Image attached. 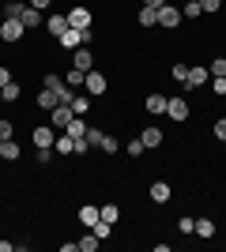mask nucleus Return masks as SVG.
I'll return each mask as SVG.
<instances>
[{
    "mask_svg": "<svg viewBox=\"0 0 226 252\" xmlns=\"http://www.w3.org/2000/svg\"><path fill=\"white\" fill-rule=\"evenodd\" d=\"M207 87H211V91H215L219 98H226V75H219V79H211V83H207Z\"/></svg>",
    "mask_w": 226,
    "mask_h": 252,
    "instance_id": "33",
    "label": "nucleus"
},
{
    "mask_svg": "<svg viewBox=\"0 0 226 252\" xmlns=\"http://www.w3.org/2000/svg\"><path fill=\"white\" fill-rule=\"evenodd\" d=\"M83 91H87L91 98H102V94L109 91V79H106L102 72H87V75H83Z\"/></svg>",
    "mask_w": 226,
    "mask_h": 252,
    "instance_id": "1",
    "label": "nucleus"
},
{
    "mask_svg": "<svg viewBox=\"0 0 226 252\" xmlns=\"http://www.w3.org/2000/svg\"><path fill=\"white\" fill-rule=\"evenodd\" d=\"M0 102H4V94H0Z\"/></svg>",
    "mask_w": 226,
    "mask_h": 252,
    "instance_id": "44",
    "label": "nucleus"
},
{
    "mask_svg": "<svg viewBox=\"0 0 226 252\" xmlns=\"http://www.w3.org/2000/svg\"><path fill=\"white\" fill-rule=\"evenodd\" d=\"M49 151H53V147H38V155H34V158H38V162L45 166V162H49Z\"/></svg>",
    "mask_w": 226,
    "mask_h": 252,
    "instance_id": "41",
    "label": "nucleus"
},
{
    "mask_svg": "<svg viewBox=\"0 0 226 252\" xmlns=\"http://www.w3.org/2000/svg\"><path fill=\"white\" fill-rule=\"evenodd\" d=\"M65 136H72V139H83V136H87V125H83V117H72V121H68Z\"/></svg>",
    "mask_w": 226,
    "mask_h": 252,
    "instance_id": "18",
    "label": "nucleus"
},
{
    "mask_svg": "<svg viewBox=\"0 0 226 252\" xmlns=\"http://www.w3.org/2000/svg\"><path fill=\"white\" fill-rule=\"evenodd\" d=\"M87 147H102V139H106V132H102V128H95V125H87Z\"/></svg>",
    "mask_w": 226,
    "mask_h": 252,
    "instance_id": "23",
    "label": "nucleus"
},
{
    "mask_svg": "<svg viewBox=\"0 0 226 252\" xmlns=\"http://www.w3.org/2000/svg\"><path fill=\"white\" fill-rule=\"evenodd\" d=\"M102 219H106V222H117L121 219V207H117V203H106V207H102Z\"/></svg>",
    "mask_w": 226,
    "mask_h": 252,
    "instance_id": "31",
    "label": "nucleus"
},
{
    "mask_svg": "<svg viewBox=\"0 0 226 252\" xmlns=\"http://www.w3.org/2000/svg\"><path fill=\"white\" fill-rule=\"evenodd\" d=\"M143 151H147V147H143V139H132V143H129V155L132 158H143Z\"/></svg>",
    "mask_w": 226,
    "mask_h": 252,
    "instance_id": "35",
    "label": "nucleus"
},
{
    "mask_svg": "<svg viewBox=\"0 0 226 252\" xmlns=\"http://www.w3.org/2000/svg\"><path fill=\"white\" fill-rule=\"evenodd\" d=\"M53 105H61L57 94L49 91V87H42V91H38V109H53Z\"/></svg>",
    "mask_w": 226,
    "mask_h": 252,
    "instance_id": "22",
    "label": "nucleus"
},
{
    "mask_svg": "<svg viewBox=\"0 0 226 252\" xmlns=\"http://www.w3.org/2000/svg\"><path fill=\"white\" fill-rule=\"evenodd\" d=\"M19 155H23V147L15 143V139H4V143H0V158H8V162H15Z\"/></svg>",
    "mask_w": 226,
    "mask_h": 252,
    "instance_id": "19",
    "label": "nucleus"
},
{
    "mask_svg": "<svg viewBox=\"0 0 226 252\" xmlns=\"http://www.w3.org/2000/svg\"><path fill=\"white\" fill-rule=\"evenodd\" d=\"M193 226H196V219H189V215L177 219V230H181V233H193Z\"/></svg>",
    "mask_w": 226,
    "mask_h": 252,
    "instance_id": "34",
    "label": "nucleus"
},
{
    "mask_svg": "<svg viewBox=\"0 0 226 252\" xmlns=\"http://www.w3.org/2000/svg\"><path fill=\"white\" fill-rule=\"evenodd\" d=\"M207 83H211V75H207V68H204V64L189 68V79H185V87H189V91H200V87H207Z\"/></svg>",
    "mask_w": 226,
    "mask_h": 252,
    "instance_id": "9",
    "label": "nucleus"
},
{
    "mask_svg": "<svg viewBox=\"0 0 226 252\" xmlns=\"http://www.w3.org/2000/svg\"><path fill=\"white\" fill-rule=\"evenodd\" d=\"M200 0H185V8H181V19H196V15H200Z\"/></svg>",
    "mask_w": 226,
    "mask_h": 252,
    "instance_id": "27",
    "label": "nucleus"
},
{
    "mask_svg": "<svg viewBox=\"0 0 226 252\" xmlns=\"http://www.w3.org/2000/svg\"><path fill=\"white\" fill-rule=\"evenodd\" d=\"M143 105H147L151 117H162V113H166V94H159V91H155V94H147V102H143Z\"/></svg>",
    "mask_w": 226,
    "mask_h": 252,
    "instance_id": "13",
    "label": "nucleus"
},
{
    "mask_svg": "<svg viewBox=\"0 0 226 252\" xmlns=\"http://www.w3.org/2000/svg\"><path fill=\"white\" fill-rule=\"evenodd\" d=\"M98 151H106V155H113V151H117V136H106V139H102V147H98Z\"/></svg>",
    "mask_w": 226,
    "mask_h": 252,
    "instance_id": "36",
    "label": "nucleus"
},
{
    "mask_svg": "<svg viewBox=\"0 0 226 252\" xmlns=\"http://www.w3.org/2000/svg\"><path fill=\"white\" fill-rule=\"evenodd\" d=\"M147 196H151V203H170V196H173V185H170V181H151Z\"/></svg>",
    "mask_w": 226,
    "mask_h": 252,
    "instance_id": "7",
    "label": "nucleus"
},
{
    "mask_svg": "<svg viewBox=\"0 0 226 252\" xmlns=\"http://www.w3.org/2000/svg\"><path fill=\"white\" fill-rule=\"evenodd\" d=\"M189 113H193V109H189V102H185V98H166V117H170V121H189Z\"/></svg>",
    "mask_w": 226,
    "mask_h": 252,
    "instance_id": "5",
    "label": "nucleus"
},
{
    "mask_svg": "<svg viewBox=\"0 0 226 252\" xmlns=\"http://www.w3.org/2000/svg\"><path fill=\"white\" fill-rule=\"evenodd\" d=\"M72 68H79V72H95V53L87 49V45H79V49L72 53Z\"/></svg>",
    "mask_w": 226,
    "mask_h": 252,
    "instance_id": "6",
    "label": "nucleus"
},
{
    "mask_svg": "<svg viewBox=\"0 0 226 252\" xmlns=\"http://www.w3.org/2000/svg\"><path fill=\"white\" fill-rule=\"evenodd\" d=\"M53 151H57V155H75V139L61 132V136H57V143H53Z\"/></svg>",
    "mask_w": 226,
    "mask_h": 252,
    "instance_id": "21",
    "label": "nucleus"
},
{
    "mask_svg": "<svg viewBox=\"0 0 226 252\" xmlns=\"http://www.w3.org/2000/svg\"><path fill=\"white\" fill-rule=\"evenodd\" d=\"M162 4H166V0H143V8H155V11H159Z\"/></svg>",
    "mask_w": 226,
    "mask_h": 252,
    "instance_id": "43",
    "label": "nucleus"
},
{
    "mask_svg": "<svg viewBox=\"0 0 226 252\" xmlns=\"http://www.w3.org/2000/svg\"><path fill=\"white\" fill-rule=\"evenodd\" d=\"M23 34H27V27H23L19 19H4L0 23V38H4V42H19Z\"/></svg>",
    "mask_w": 226,
    "mask_h": 252,
    "instance_id": "8",
    "label": "nucleus"
},
{
    "mask_svg": "<svg viewBox=\"0 0 226 252\" xmlns=\"http://www.w3.org/2000/svg\"><path fill=\"white\" fill-rule=\"evenodd\" d=\"M200 8H204V11H219V8H223V0H200Z\"/></svg>",
    "mask_w": 226,
    "mask_h": 252,
    "instance_id": "39",
    "label": "nucleus"
},
{
    "mask_svg": "<svg viewBox=\"0 0 226 252\" xmlns=\"http://www.w3.org/2000/svg\"><path fill=\"white\" fill-rule=\"evenodd\" d=\"M140 27L143 31H155V27H159V11L155 8H140Z\"/></svg>",
    "mask_w": 226,
    "mask_h": 252,
    "instance_id": "20",
    "label": "nucleus"
},
{
    "mask_svg": "<svg viewBox=\"0 0 226 252\" xmlns=\"http://www.w3.org/2000/svg\"><path fill=\"white\" fill-rule=\"evenodd\" d=\"M98 219H102V207H95V203H83V207H79V222H83V226H95Z\"/></svg>",
    "mask_w": 226,
    "mask_h": 252,
    "instance_id": "15",
    "label": "nucleus"
},
{
    "mask_svg": "<svg viewBox=\"0 0 226 252\" xmlns=\"http://www.w3.org/2000/svg\"><path fill=\"white\" fill-rule=\"evenodd\" d=\"M215 139H223V143H226V117H223V121H215Z\"/></svg>",
    "mask_w": 226,
    "mask_h": 252,
    "instance_id": "38",
    "label": "nucleus"
},
{
    "mask_svg": "<svg viewBox=\"0 0 226 252\" xmlns=\"http://www.w3.org/2000/svg\"><path fill=\"white\" fill-rule=\"evenodd\" d=\"M31 8H38V11H45V8H53V0H27Z\"/></svg>",
    "mask_w": 226,
    "mask_h": 252,
    "instance_id": "40",
    "label": "nucleus"
},
{
    "mask_svg": "<svg viewBox=\"0 0 226 252\" xmlns=\"http://www.w3.org/2000/svg\"><path fill=\"white\" fill-rule=\"evenodd\" d=\"M0 139H15V121H11V117L0 121Z\"/></svg>",
    "mask_w": 226,
    "mask_h": 252,
    "instance_id": "30",
    "label": "nucleus"
},
{
    "mask_svg": "<svg viewBox=\"0 0 226 252\" xmlns=\"http://www.w3.org/2000/svg\"><path fill=\"white\" fill-rule=\"evenodd\" d=\"M98 245H102V237H95V233H83V241H79V252H95Z\"/></svg>",
    "mask_w": 226,
    "mask_h": 252,
    "instance_id": "28",
    "label": "nucleus"
},
{
    "mask_svg": "<svg viewBox=\"0 0 226 252\" xmlns=\"http://www.w3.org/2000/svg\"><path fill=\"white\" fill-rule=\"evenodd\" d=\"M31 143H34V147H53V143H57V128L53 125H38L31 132Z\"/></svg>",
    "mask_w": 226,
    "mask_h": 252,
    "instance_id": "4",
    "label": "nucleus"
},
{
    "mask_svg": "<svg viewBox=\"0 0 226 252\" xmlns=\"http://www.w3.org/2000/svg\"><path fill=\"white\" fill-rule=\"evenodd\" d=\"M159 27H162V31H177V27H181V8L162 4V8H159Z\"/></svg>",
    "mask_w": 226,
    "mask_h": 252,
    "instance_id": "3",
    "label": "nucleus"
},
{
    "mask_svg": "<svg viewBox=\"0 0 226 252\" xmlns=\"http://www.w3.org/2000/svg\"><path fill=\"white\" fill-rule=\"evenodd\" d=\"M65 15H68V27H75V31H87V27H91V19H95V15H91V11H87L83 4H75V8H68Z\"/></svg>",
    "mask_w": 226,
    "mask_h": 252,
    "instance_id": "2",
    "label": "nucleus"
},
{
    "mask_svg": "<svg viewBox=\"0 0 226 252\" xmlns=\"http://www.w3.org/2000/svg\"><path fill=\"white\" fill-rule=\"evenodd\" d=\"M45 31L53 34V38H61V34L68 31V15H65V11H53V15L45 19Z\"/></svg>",
    "mask_w": 226,
    "mask_h": 252,
    "instance_id": "10",
    "label": "nucleus"
},
{
    "mask_svg": "<svg viewBox=\"0 0 226 252\" xmlns=\"http://www.w3.org/2000/svg\"><path fill=\"white\" fill-rule=\"evenodd\" d=\"M140 139H143V147H147V151H155V147L162 143V128H159V125H147Z\"/></svg>",
    "mask_w": 226,
    "mask_h": 252,
    "instance_id": "12",
    "label": "nucleus"
},
{
    "mask_svg": "<svg viewBox=\"0 0 226 252\" xmlns=\"http://www.w3.org/2000/svg\"><path fill=\"white\" fill-rule=\"evenodd\" d=\"M68 105H72V113H75V117H87V113H91V94H75Z\"/></svg>",
    "mask_w": 226,
    "mask_h": 252,
    "instance_id": "17",
    "label": "nucleus"
},
{
    "mask_svg": "<svg viewBox=\"0 0 226 252\" xmlns=\"http://www.w3.org/2000/svg\"><path fill=\"white\" fill-rule=\"evenodd\" d=\"M0 143H4V139H0Z\"/></svg>",
    "mask_w": 226,
    "mask_h": 252,
    "instance_id": "45",
    "label": "nucleus"
},
{
    "mask_svg": "<svg viewBox=\"0 0 226 252\" xmlns=\"http://www.w3.org/2000/svg\"><path fill=\"white\" fill-rule=\"evenodd\" d=\"M207 75H211V79H219V75H226V57H215V61L207 64Z\"/></svg>",
    "mask_w": 226,
    "mask_h": 252,
    "instance_id": "26",
    "label": "nucleus"
},
{
    "mask_svg": "<svg viewBox=\"0 0 226 252\" xmlns=\"http://www.w3.org/2000/svg\"><path fill=\"white\" fill-rule=\"evenodd\" d=\"M170 72H173V79H177V83H185V79H189V64H185V61H173Z\"/></svg>",
    "mask_w": 226,
    "mask_h": 252,
    "instance_id": "29",
    "label": "nucleus"
},
{
    "mask_svg": "<svg viewBox=\"0 0 226 252\" xmlns=\"http://www.w3.org/2000/svg\"><path fill=\"white\" fill-rule=\"evenodd\" d=\"M15 249H23V245H15V241H0V252H15Z\"/></svg>",
    "mask_w": 226,
    "mask_h": 252,
    "instance_id": "42",
    "label": "nucleus"
},
{
    "mask_svg": "<svg viewBox=\"0 0 226 252\" xmlns=\"http://www.w3.org/2000/svg\"><path fill=\"white\" fill-rule=\"evenodd\" d=\"M65 83H68V87H83V72H79V68H72V72L65 75Z\"/></svg>",
    "mask_w": 226,
    "mask_h": 252,
    "instance_id": "32",
    "label": "nucleus"
},
{
    "mask_svg": "<svg viewBox=\"0 0 226 252\" xmlns=\"http://www.w3.org/2000/svg\"><path fill=\"white\" fill-rule=\"evenodd\" d=\"M193 233L200 237V241H207V237H215V222H211V219H196Z\"/></svg>",
    "mask_w": 226,
    "mask_h": 252,
    "instance_id": "16",
    "label": "nucleus"
},
{
    "mask_svg": "<svg viewBox=\"0 0 226 252\" xmlns=\"http://www.w3.org/2000/svg\"><path fill=\"white\" fill-rule=\"evenodd\" d=\"M11 83V68L8 64H0V87H8Z\"/></svg>",
    "mask_w": 226,
    "mask_h": 252,
    "instance_id": "37",
    "label": "nucleus"
},
{
    "mask_svg": "<svg viewBox=\"0 0 226 252\" xmlns=\"http://www.w3.org/2000/svg\"><path fill=\"white\" fill-rule=\"evenodd\" d=\"M49 113H53V128H57V132H65V128H68V121H72V105H53V109H49Z\"/></svg>",
    "mask_w": 226,
    "mask_h": 252,
    "instance_id": "11",
    "label": "nucleus"
},
{
    "mask_svg": "<svg viewBox=\"0 0 226 252\" xmlns=\"http://www.w3.org/2000/svg\"><path fill=\"white\" fill-rule=\"evenodd\" d=\"M23 8H27L23 0H8V4H4V19H19V15H23Z\"/></svg>",
    "mask_w": 226,
    "mask_h": 252,
    "instance_id": "25",
    "label": "nucleus"
},
{
    "mask_svg": "<svg viewBox=\"0 0 226 252\" xmlns=\"http://www.w3.org/2000/svg\"><path fill=\"white\" fill-rule=\"evenodd\" d=\"M19 23L27 27V31H34V27H42V11L27 4V8H23V15H19Z\"/></svg>",
    "mask_w": 226,
    "mask_h": 252,
    "instance_id": "14",
    "label": "nucleus"
},
{
    "mask_svg": "<svg viewBox=\"0 0 226 252\" xmlns=\"http://www.w3.org/2000/svg\"><path fill=\"white\" fill-rule=\"evenodd\" d=\"M0 94H4V102H19V98H23V87L11 79L8 87H0Z\"/></svg>",
    "mask_w": 226,
    "mask_h": 252,
    "instance_id": "24",
    "label": "nucleus"
}]
</instances>
